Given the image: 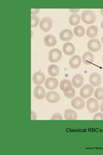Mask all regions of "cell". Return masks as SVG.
Here are the masks:
<instances>
[{"label": "cell", "mask_w": 103, "mask_h": 155, "mask_svg": "<svg viewBox=\"0 0 103 155\" xmlns=\"http://www.w3.org/2000/svg\"><path fill=\"white\" fill-rule=\"evenodd\" d=\"M81 19L82 21L86 24H92L96 20L95 14L90 10H86L81 14Z\"/></svg>", "instance_id": "obj_1"}, {"label": "cell", "mask_w": 103, "mask_h": 155, "mask_svg": "<svg viewBox=\"0 0 103 155\" xmlns=\"http://www.w3.org/2000/svg\"><path fill=\"white\" fill-rule=\"evenodd\" d=\"M62 58V52L60 49L53 48L48 53V60L50 62H58Z\"/></svg>", "instance_id": "obj_2"}, {"label": "cell", "mask_w": 103, "mask_h": 155, "mask_svg": "<svg viewBox=\"0 0 103 155\" xmlns=\"http://www.w3.org/2000/svg\"><path fill=\"white\" fill-rule=\"evenodd\" d=\"M86 107L90 113H95L99 109V103L95 98H89L86 101Z\"/></svg>", "instance_id": "obj_3"}, {"label": "cell", "mask_w": 103, "mask_h": 155, "mask_svg": "<svg viewBox=\"0 0 103 155\" xmlns=\"http://www.w3.org/2000/svg\"><path fill=\"white\" fill-rule=\"evenodd\" d=\"M53 25L52 19L49 17H45L41 19L40 24L41 30L43 32H47L50 30Z\"/></svg>", "instance_id": "obj_4"}, {"label": "cell", "mask_w": 103, "mask_h": 155, "mask_svg": "<svg viewBox=\"0 0 103 155\" xmlns=\"http://www.w3.org/2000/svg\"><path fill=\"white\" fill-rule=\"evenodd\" d=\"M94 93V88L90 85H85L83 86L80 91V95L82 98H88L92 95Z\"/></svg>", "instance_id": "obj_5"}, {"label": "cell", "mask_w": 103, "mask_h": 155, "mask_svg": "<svg viewBox=\"0 0 103 155\" xmlns=\"http://www.w3.org/2000/svg\"><path fill=\"white\" fill-rule=\"evenodd\" d=\"M88 48L92 52H98L101 48V43L97 39L90 40L88 43Z\"/></svg>", "instance_id": "obj_6"}, {"label": "cell", "mask_w": 103, "mask_h": 155, "mask_svg": "<svg viewBox=\"0 0 103 155\" xmlns=\"http://www.w3.org/2000/svg\"><path fill=\"white\" fill-rule=\"evenodd\" d=\"M71 104L73 107L77 110L82 109L85 107V105L84 100L82 98H80V97H76V98H73L71 101Z\"/></svg>", "instance_id": "obj_7"}, {"label": "cell", "mask_w": 103, "mask_h": 155, "mask_svg": "<svg viewBox=\"0 0 103 155\" xmlns=\"http://www.w3.org/2000/svg\"><path fill=\"white\" fill-rule=\"evenodd\" d=\"M59 84L58 80L55 78H48L45 81V87L49 90L56 89Z\"/></svg>", "instance_id": "obj_8"}, {"label": "cell", "mask_w": 103, "mask_h": 155, "mask_svg": "<svg viewBox=\"0 0 103 155\" xmlns=\"http://www.w3.org/2000/svg\"><path fill=\"white\" fill-rule=\"evenodd\" d=\"M73 35L72 31L70 29H64L60 35V38L63 41H69L73 38Z\"/></svg>", "instance_id": "obj_9"}, {"label": "cell", "mask_w": 103, "mask_h": 155, "mask_svg": "<svg viewBox=\"0 0 103 155\" xmlns=\"http://www.w3.org/2000/svg\"><path fill=\"white\" fill-rule=\"evenodd\" d=\"M46 99L50 103H56L60 100V96L56 92L50 91L48 92L46 95Z\"/></svg>", "instance_id": "obj_10"}, {"label": "cell", "mask_w": 103, "mask_h": 155, "mask_svg": "<svg viewBox=\"0 0 103 155\" xmlns=\"http://www.w3.org/2000/svg\"><path fill=\"white\" fill-rule=\"evenodd\" d=\"M90 83L94 87H99L102 82L101 76L96 72H94L90 75L89 78Z\"/></svg>", "instance_id": "obj_11"}, {"label": "cell", "mask_w": 103, "mask_h": 155, "mask_svg": "<svg viewBox=\"0 0 103 155\" xmlns=\"http://www.w3.org/2000/svg\"><path fill=\"white\" fill-rule=\"evenodd\" d=\"M34 95L37 100H42L46 96V91L41 86H37L35 87L34 91Z\"/></svg>", "instance_id": "obj_12"}, {"label": "cell", "mask_w": 103, "mask_h": 155, "mask_svg": "<svg viewBox=\"0 0 103 155\" xmlns=\"http://www.w3.org/2000/svg\"><path fill=\"white\" fill-rule=\"evenodd\" d=\"M63 51L67 56H72L75 52V47L72 43L67 42L63 47Z\"/></svg>", "instance_id": "obj_13"}, {"label": "cell", "mask_w": 103, "mask_h": 155, "mask_svg": "<svg viewBox=\"0 0 103 155\" xmlns=\"http://www.w3.org/2000/svg\"><path fill=\"white\" fill-rule=\"evenodd\" d=\"M33 82L36 85H41L45 80V76L41 72H37L33 75Z\"/></svg>", "instance_id": "obj_14"}, {"label": "cell", "mask_w": 103, "mask_h": 155, "mask_svg": "<svg viewBox=\"0 0 103 155\" xmlns=\"http://www.w3.org/2000/svg\"><path fill=\"white\" fill-rule=\"evenodd\" d=\"M84 83V78L81 74H76L72 79V85L76 88H80Z\"/></svg>", "instance_id": "obj_15"}, {"label": "cell", "mask_w": 103, "mask_h": 155, "mask_svg": "<svg viewBox=\"0 0 103 155\" xmlns=\"http://www.w3.org/2000/svg\"><path fill=\"white\" fill-rule=\"evenodd\" d=\"M44 43L47 47H53L56 45L57 40L54 36L48 35L44 38Z\"/></svg>", "instance_id": "obj_16"}, {"label": "cell", "mask_w": 103, "mask_h": 155, "mask_svg": "<svg viewBox=\"0 0 103 155\" xmlns=\"http://www.w3.org/2000/svg\"><path fill=\"white\" fill-rule=\"evenodd\" d=\"M81 64V58L79 56H73L70 60L69 64L72 69H77Z\"/></svg>", "instance_id": "obj_17"}, {"label": "cell", "mask_w": 103, "mask_h": 155, "mask_svg": "<svg viewBox=\"0 0 103 155\" xmlns=\"http://www.w3.org/2000/svg\"><path fill=\"white\" fill-rule=\"evenodd\" d=\"M82 61L86 65H90L94 61V56L90 52H86L82 56Z\"/></svg>", "instance_id": "obj_18"}, {"label": "cell", "mask_w": 103, "mask_h": 155, "mask_svg": "<svg viewBox=\"0 0 103 155\" xmlns=\"http://www.w3.org/2000/svg\"><path fill=\"white\" fill-rule=\"evenodd\" d=\"M65 118L66 120H75L77 118V113L72 109H66L65 111Z\"/></svg>", "instance_id": "obj_19"}, {"label": "cell", "mask_w": 103, "mask_h": 155, "mask_svg": "<svg viewBox=\"0 0 103 155\" xmlns=\"http://www.w3.org/2000/svg\"><path fill=\"white\" fill-rule=\"evenodd\" d=\"M98 31H99V29L98 27L95 25H92L88 28L87 31H86V35L90 38H95L97 36Z\"/></svg>", "instance_id": "obj_20"}, {"label": "cell", "mask_w": 103, "mask_h": 155, "mask_svg": "<svg viewBox=\"0 0 103 155\" xmlns=\"http://www.w3.org/2000/svg\"><path fill=\"white\" fill-rule=\"evenodd\" d=\"M48 74L52 77H56L60 74V67L56 65H51L48 68Z\"/></svg>", "instance_id": "obj_21"}, {"label": "cell", "mask_w": 103, "mask_h": 155, "mask_svg": "<svg viewBox=\"0 0 103 155\" xmlns=\"http://www.w3.org/2000/svg\"><path fill=\"white\" fill-rule=\"evenodd\" d=\"M72 88V84L68 80H63L60 83V89L61 91H66Z\"/></svg>", "instance_id": "obj_22"}, {"label": "cell", "mask_w": 103, "mask_h": 155, "mask_svg": "<svg viewBox=\"0 0 103 155\" xmlns=\"http://www.w3.org/2000/svg\"><path fill=\"white\" fill-rule=\"evenodd\" d=\"M81 21V18L79 15L78 14H72L70 16L69 18V23L72 26H76L78 24L80 23Z\"/></svg>", "instance_id": "obj_23"}, {"label": "cell", "mask_w": 103, "mask_h": 155, "mask_svg": "<svg viewBox=\"0 0 103 155\" xmlns=\"http://www.w3.org/2000/svg\"><path fill=\"white\" fill-rule=\"evenodd\" d=\"M73 32H74L75 35L77 37L81 38L85 35V29L81 25L76 26L74 29H73Z\"/></svg>", "instance_id": "obj_24"}, {"label": "cell", "mask_w": 103, "mask_h": 155, "mask_svg": "<svg viewBox=\"0 0 103 155\" xmlns=\"http://www.w3.org/2000/svg\"><path fill=\"white\" fill-rule=\"evenodd\" d=\"M94 96L95 98L99 100H103V87H100L95 90L94 93Z\"/></svg>", "instance_id": "obj_25"}, {"label": "cell", "mask_w": 103, "mask_h": 155, "mask_svg": "<svg viewBox=\"0 0 103 155\" xmlns=\"http://www.w3.org/2000/svg\"><path fill=\"white\" fill-rule=\"evenodd\" d=\"M75 94H76V91H75V89H73V87L69 90L64 91V94H65V96L68 99L73 98V96H75Z\"/></svg>", "instance_id": "obj_26"}, {"label": "cell", "mask_w": 103, "mask_h": 155, "mask_svg": "<svg viewBox=\"0 0 103 155\" xmlns=\"http://www.w3.org/2000/svg\"><path fill=\"white\" fill-rule=\"evenodd\" d=\"M39 22H40V18H39L37 16H32L31 17V27L32 28L36 27Z\"/></svg>", "instance_id": "obj_27"}, {"label": "cell", "mask_w": 103, "mask_h": 155, "mask_svg": "<svg viewBox=\"0 0 103 155\" xmlns=\"http://www.w3.org/2000/svg\"><path fill=\"white\" fill-rule=\"evenodd\" d=\"M51 120H63V117L60 113H56L52 116Z\"/></svg>", "instance_id": "obj_28"}, {"label": "cell", "mask_w": 103, "mask_h": 155, "mask_svg": "<svg viewBox=\"0 0 103 155\" xmlns=\"http://www.w3.org/2000/svg\"><path fill=\"white\" fill-rule=\"evenodd\" d=\"M93 120H103V114L101 113H98L94 115V117H93Z\"/></svg>", "instance_id": "obj_29"}, {"label": "cell", "mask_w": 103, "mask_h": 155, "mask_svg": "<svg viewBox=\"0 0 103 155\" xmlns=\"http://www.w3.org/2000/svg\"><path fill=\"white\" fill-rule=\"evenodd\" d=\"M40 8H33L31 9V14L32 16H36L37 14L40 12Z\"/></svg>", "instance_id": "obj_30"}, {"label": "cell", "mask_w": 103, "mask_h": 155, "mask_svg": "<svg viewBox=\"0 0 103 155\" xmlns=\"http://www.w3.org/2000/svg\"><path fill=\"white\" fill-rule=\"evenodd\" d=\"M37 119V116L36 114L34 112V111H31V120H36Z\"/></svg>", "instance_id": "obj_31"}, {"label": "cell", "mask_w": 103, "mask_h": 155, "mask_svg": "<svg viewBox=\"0 0 103 155\" xmlns=\"http://www.w3.org/2000/svg\"><path fill=\"white\" fill-rule=\"evenodd\" d=\"M69 11L72 13H75V12H79L80 11V9H79V8H78V9H72V8H70V9H69Z\"/></svg>", "instance_id": "obj_32"}, {"label": "cell", "mask_w": 103, "mask_h": 155, "mask_svg": "<svg viewBox=\"0 0 103 155\" xmlns=\"http://www.w3.org/2000/svg\"><path fill=\"white\" fill-rule=\"evenodd\" d=\"M101 111L103 113V102L101 104Z\"/></svg>", "instance_id": "obj_33"}, {"label": "cell", "mask_w": 103, "mask_h": 155, "mask_svg": "<svg viewBox=\"0 0 103 155\" xmlns=\"http://www.w3.org/2000/svg\"><path fill=\"white\" fill-rule=\"evenodd\" d=\"M100 11H101V12L102 15V16H103V8H101V9L100 10Z\"/></svg>", "instance_id": "obj_34"}, {"label": "cell", "mask_w": 103, "mask_h": 155, "mask_svg": "<svg viewBox=\"0 0 103 155\" xmlns=\"http://www.w3.org/2000/svg\"><path fill=\"white\" fill-rule=\"evenodd\" d=\"M101 28H102V29L103 30V21L101 23Z\"/></svg>", "instance_id": "obj_35"}, {"label": "cell", "mask_w": 103, "mask_h": 155, "mask_svg": "<svg viewBox=\"0 0 103 155\" xmlns=\"http://www.w3.org/2000/svg\"><path fill=\"white\" fill-rule=\"evenodd\" d=\"M102 43H103V37L102 38Z\"/></svg>", "instance_id": "obj_36"}, {"label": "cell", "mask_w": 103, "mask_h": 155, "mask_svg": "<svg viewBox=\"0 0 103 155\" xmlns=\"http://www.w3.org/2000/svg\"><path fill=\"white\" fill-rule=\"evenodd\" d=\"M102 61H103V56H102Z\"/></svg>", "instance_id": "obj_37"}]
</instances>
